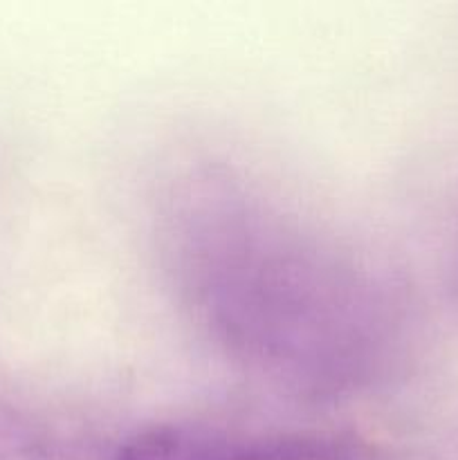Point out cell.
I'll use <instances>...</instances> for the list:
<instances>
[{
    "label": "cell",
    "mask_w": 458,
    "mask_h": 460,
    "mask_svg": "<svg viewBox=\"0 0 458 460\" xmlns=\"http://www.w3.org/2000/svg\"><path fill=\"white\" fill-rule=\"evenodd\" d=\"M0 460H54V456L18 418L0 413Z\"/></svg>",
    "instance_id": "obj_1"
}]
</instances>
